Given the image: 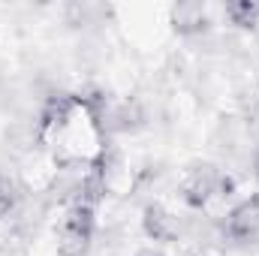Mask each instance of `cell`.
Listing matches in <instances>:
<instances>
[{
  "instance_id": "obj_7",
  "label": "cell",
  "mask_w": 259,
  "mask_h": 256,
  "mask_svg": "<svg viewBox=\"0 0 259 256\" xmlns=\"http://www.w3.org/2000/svg\"><path fill=\"white\" fill-rule=\"evenodd\" d=\"M226 18H229L235 27L253 30L256 21H259V3L256 0H235V3H226Z\"/></svg>"
},
{
  "instance_id": "obj_4",
  "label": "cell",
  "mask_w": 259,
  "mask_h": 256,
  "mask_svg": "<svg viewBox=\"0 0 259 256\" xmlns=\"http://www.w3.org/2000/svg\"><path fill=\"white\" fill-rule=\"evenodd\" d=\"M217 184H220V175H217L211 166L193 169L190 178H187V184H184V199H187V205L202 208V205L208 202V196L217 190Z\"/></svg>"
},
{
  "instance_id": "obj_9",
  "label": "cell",
  "mask_w": 259,
  "mask_h": 256,
  "mask_svg": "<svg viewBox=\"0 0 259 256\" xmlns=\"http://www.w3.org/2000/svg\"><path fill=\"white\" fill-rule=\"evenodd\" d=\"M136 256H166L160 247H142V250H136Z\"/></svg>"
},
{
  "instance_id": "obj_3",
  "label": "cell",
  "mask_w": 259,
  "mask_h": 256,
  "mask_svg": "<svg viewBox=\"0 0 259 256\" xmlns=\"http://www.w3.org/2000/svg\"><path fill=\"white\" fill-rule=\"evenodd\" d=\"M142 226H145L148 238H154V241H178V235L184 232L181 220H178L175 214H169V211H166L163 205H157V202L145 208Z\"/></svg>"
},
{
  "instance_id": "obj_1",
  "label": "cell",
  "mask_w": 259,
  "mask_h": 256,
  "mask_svg": "<svg viewBox=\"0 0 259 256\" xmlns=\"http://www.w3.org/2000/svg\"><path fill=\"white\" fill-rule=\"evenodd\" d=\"M94 226H97L94 205L72 202L61 226V241H58L61 256H88L91 241H94Z\"/></svg>"
},
{
  "instance_id": "obj_5",
  "label": "cell",
  "mask_w": 259,
  "mask_h": 256,
  "mask_svg": "<svg viewBox=\"0 0 259 256\" xmlns=\"http://www.w3.org/2000/svg\"><path fill=\"white\" fill-rule=\"evenodd\" d=\"M172 27L184 36L202 33L208 27V9L202 3H175L172 6Z\"/></svg>"
},
{
  "instance_id": "obj_2",
  "label": "cell",
  "mask_w": 259,
  "mask_h": 256,
  "mask_svg": "<svg viewBox=\"0 0 259 256\" xmlns=\"http://www.w3.org/2000/svg\"><path fill=\"white\" fill-rule=\"evenodd\" d=\"M223 235L229 241H256L259 238V202H241L223 223Z\"/></svg>"
},
{
  "instance_id": "obj_6",
  "label": "cell",
  "mask_w": 259,
  "mask_h": 256,
  "mask_svg": "<svg viewBox=\"0 0 259 256\" xmlns=\"http://www.w3.org/2000/svg\"><path fill=\"white\" fill-rule=\"evenodd\" d=\"M75 106H78V100H72V97H66V94L49 97L46 106H42V112H39V124H42V130H52V127L66 124V121L72 118Z\"/></svg>"
},
{
  "instance_id": "obj_8",
  "label": "cell",
  "mask_w": 259,
  "mask_h": 256,
  "mask_svg": "<svg viewBox=\"0 0 259 256\" xmlns=\"http://www.w3.org/2000/svg\"><path fill=\"white\" fill-rule=\"evenodd\" d=\"M15 208H18V190L6 175H0V220L9 217Z\"/></svg>"
}]
</instances>
